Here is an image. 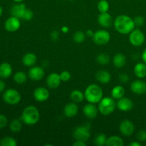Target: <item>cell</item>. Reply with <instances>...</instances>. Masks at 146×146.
<instances>
[{
	"label": "cell",
	"instance_id": "obj_1",
	"mask_svg": "<svg viewBox=\"0 0 146 146\" xmlns=\"http://www.w3.org/2000/svg\"><path fill=\"white\" fill-rule=\"evenodd\" d=\"M113 24L115 30L122 34H130L135 27L133 19L124 14L118 16L114 20Z\"/></svg>",
	"mask_w": 146,
	"mask_h": 146
},
{
	"label": "cell",
	"instance_id": "obj_2",
	"mask_svg": "<svg viewBox=\"0 0 146 146\" xmlns=\"http://www.w3.org/2000/svg\"><path fill=\"white\" fill-rule=\"evenodd\" d=\"M40 118V113L37 108L34 106H28L23 111L21 120L26 125H33L38 123Z\"/></svg>",
	"mask_w": 146,
	"mask_h": 146
},
{
	"label": "cell",
	"instance_id": "obj_3",
	"mask_svg": "<svg viewBox=\"0 0 146 146\" xmlns=\"http://www.w3.org/2000/svg\"><path fill=\"white\" fill-rule=\"evenodd\" d=\"M85 98L88 103L98 104L103 98L104 93L101 87L97 84H90L86 88L84 93Z\"/></svg>",
	"mask_w": 146,
	"mask_h": 146
},
{
	"label": "cell",
	"instance_id": "obj_4",
	"mask_svg": "<svg viewBox=\"0 0 146 146\" xmlns=\"http://www.w3.org/2000/svg\"><path fill=\"white\" fill-rule=\"evenodd\" d=\"M116 108V103L113 98L105 97L98 102V111L104 115H108L113 113Z\"/></svg>",
	"mask_w": 146,
	"mask_h": 146
},
{
	"label": "cell",
	"instance_id": "obj_5",
	"mask_svg": "<svg viewBox=\"0 0 146 146\" xmlns=\"http://www.w3.org/2000/svg\"><path fill=\"white\" fill-rule=\"evenodd\" d=\"M3 100L9 105H16L21 101V95L19 92L14 88H9L6 90L2 96Z\"/></svg>",
	"mask_w": 146,
	"mask_h": 146
},
{
	"label": "cell",
	"instance_id": "obj_6",
	"mask_svg": "<svg viewBox=\"0 0 146 146\" xmlns=\"http://www.w3.org/2000/svg\"><path fill=\"white\" fill-rule=\"evenodd\" d=\"M92 38L93 41L96 44L102 46L106 45L109 42L110 39H111V35L106 30L99 29L94 32Z\"/></svg>",
	"mask_w": 146,
	"mask_h": 146
},
{
	"label": "cell",
	"instance_id": "obj_7",
	"mask_svg": "<svg viewBox=\"0 0 146 146\" xmlns=\"http://www.w3.org/2000/svg\"><path fill=\"white\" fill-rule=\"evenodd\" d=\"M73 136L76 141L86 142L91 136V131L89 127L87 125H81L75 128L73 133Z\"/></svg>",
	"mask_w": 146,
	"mask_h": 146
},
{
	"label": "cell",
	"instance_id": "obj_8",
	"mask_svg": "<svg viewBox=\"0 0 146 146\" xmlns=\"http://www.w3.org/2000/svg\"><path fill=\"white\" fill-rule=\"evenodd\" d=\"M145 39V35L140 29H134L129 34V41L134 46H142Z\"/></svg>",
	"mask_w": 146,
	"mask_h": 146
},
{
	"label": "cell",
	"instance_id": "obj_9",
	"mask_svg": "<svg viewBox=\"0 0 146 146\" xmlns=\"http://www.w3.org/2000/svg\"><path fill=\"white\" fill-rule=\"evenodd\" d=\"M119 130L121 134L124 136L129 137L133 134L135 131V125L132 121L129 120H124L120 123Z\"/></svg>",
	"mask_w": 146,
	"mask_h": 146
},
{
	"label": "cell",
	"instance_id": "obj_10",
	"mask_svg": "<svg viewBox=\"0 0 146 146\" xmlns=\"http://www.w3.org/2000/svg\"><path fill=\"white\" fill-rule=\"evenodd\" d=\"M21 27V21L19 18L14 16H11L9 18L6 20L4 23V27L7 31L9 32H14L17 31Z\"/></svg>",
	"mask_w": 146,
	"mask_h": 146
},
{
	"label": "cell",
	"instance_id": "obj_11",
	"mask_svg": "<svg viewBox=\"0 0 146 146\" xmlns=\"http://www.w3.org/2000/svg\"><path fill=\"white\" fill-rule=\"evenodd\" d=\"M33 96L36 101L38 102H44L47 101L50 96V93L48 89L44 87H38L34 90Z\"/></svg>",
	"mask_w": 146,
	"mask_h": 146
},
{
	"label": "cell",
	"instance_id": "obj_12",
	"mask_svg": "<svg viewBox=\"0 0 146 146\" xmlns=\"http://www.w3.org/2000/svg\"><path fill=\"white\" fill-rule=\"evenodd\" d=\"M98 108L95 105V104H86L85 106L83 108V113L85 115L86 118H88V119H94L95 118H96V116L98 115Z\"/></svg>",
	"mask_w": 146,
	"mask_h": 146
},
{
	"label": "cell",
	"instance_id": "obj_13",
	"mask_svg": "<svg viewBox=\"0 0 146 146\" xmlns=\"http://www.w3.org/2000/svg\"><path fill=\"white\" fill-rule=\"evenodd\" d=\"M131 89L137 95H143L146 93V82L142 80H135L131 84Z\"/></svg>",
	"mask_w": 146,
	"mask_h": 146
},
{
	"label": "cell",
	"instance_id": "obj_14",
	"mask_svg": "<svg viewBox=\"0 0 146 146\" xmlns=\"http://www.w3.org/2000/svg\"><path fill=\"white\" fill-rule=\"evenodd\" d=\"M116 107L120 111L127 112L132 109L133 107V103L129 98L123 96L118 100L116 103Z\"/></svg>",
	"mask_w": 146,
	"mask_h": 146
},
{
	"label": "cell",
	"instance_id": "obj_15",
	"mask_svg": "<svg viewBox=\"0 0 146 146\" xmlns=\"http://www.w3.org/2000/svg\"><path fill=\"white\" fill-rule=\"evenodd\" d=\"M29 77L33 81H40L44 76V68L39 66H32L29 71Z\"/></svg>",
	"mask_w": 146,
	"mask_h": 146
},
{
	"label": "cell",
	"instance_id": "obj_16",
	"mask_svg": "<svg viewBox=\"0 0 146 146\" xmlns=\"http://www.w3.org/2000/svg\"><path fill=\"white\" fill-rule=\"evenodd\" d=\"M61 79L60 78L59 74H56V73H51L46 78L47 86L52 89L58 88L61 84Z\"/></svg>",
	"mask_w": 146,
	"mask_h": 146
},
{
	"label": "cell",
	"instance_id": "obj_17",
	"mask_svg": "<svg viewBox=\"0 0 146 146\" xmlns=\"http://www.w3.org/2000/svg\"><path fill=\"white\" fill-rule=\"evenodd\" d=\"M98 21L101 27L104 28H108L111 27L113 24V19L111 14H108V12L101 13L98 16Z\"/></svg>",
	"mask_w": 146,
	"mask_h": 146
},
{
	"label": "cell",
	"instance_id": "obj_18",
	"mask_svg": "<svg viewBox=\"0 0 146 146\" xmlns=\"http://www.w3.org/2000/svg\"><path fill=\"white\" fill-rule=\"evenodd\" d=\"M78 111V107L77 106L76 103L73 102L69 103V104H66V106L64 107V115L67 118H73L75 116Z\"/></svg>",
	"mask_w": 146,
	"mask_h": 146
},
{
	"label": "cell",
	"instance_id": "obj_19",
	"mask_svg": "<svg viewBox=\"0 0 146 146\" xmlns=\"http://www.w3.org/2000/svg\"><path fill=\"white\" fill-rule=\"evenodd\" d=\"M12 72V67L9 63L4 62L0 64V78L3 79L9 78Z\"/></svg>",
	"mask_w": 146,
	"mask_h": 146
},
{
	"label": "cell",
	"instance_id": "obj_20",
	"mask_svg": "<svg viewBox=\"0 0 146 146\" xmlns=\"http://www.w3.org/2000/svg\"><path fill=\"white\" fill-rule=\"evenodd\" d=\"M96 78L101 84H106L109 83L111 80V75L108 71L101 70L98 71L96 74Z\"/></svg>",
	"mask_w": 146,
	"mask_h": 146
},
{
	"label": "cell",
	"instance_id": "obj_21",
	"mask_svg": "<svg viewBox=\"0 0 146 146\" xmlns=\"http://www.w3.org/2000/svg\"><path fill=\"white\" fill-rule=\"evenodd\" d=\"M26 9H27V7H26L25 4H23V3H20V4H17L13 6L11 8L10 11H11V14L12 16L17 17L19 19H22Z\"/></svg>",
	"mask_w": 146,
	"mask_h": 146
},
{
	"label": "cell",
	"instance_id": "obj_22",
	"mask_svg": "<svg viewBox=\"0 0 146 146\" xmlns=\"http://www.w3.org/2000/svg\"><path fill=\"white\" fill-rule=\"evenodd\" d=\"M37 61V57L33 53H27L23 56L22 63L25 66L32 67Z\"/></svg>",
	"mask_w": 146,
	"mask_h": 146
},
{
	"label": "cell",
	"instance_id": "obj_23",
	"mask_svg": "<svg viewBox=\"0 0 146 146\" xmlns=\"http://www.w3.org/2000/svg\"><path fill=\"white\" fill-rule=\"evenodd\" d=\"M134 74L136 77L143 78L146 77V64L145 63H138L134 66Z\"/></svg>",
	"mask_w": 146,
	"mask_h": 146
},
{
	"label": "cell",
	"instance_id": "obj_24",
	"mask_svg": "<svg viewBox=\"0 0 146 146\" xmlns=\"http://www.w3.org/2000/svg\"><path fill=\"white\" fill-rule=\"evenodd\" d=\"M113 62L114 66L116 68H123L124 66L126 64V57L124 54L118 53V54H115L113 59Z\"/></svg>",
	"mask_w": 146,
	"mask_h": 146
},
{
	"label": "cell",
	"instance_id": "obj_25",
	"mask_svg": "<svg viewBox=\"0 0 146 146\" xmlns=\"http://www.w3.org/2000/svg\"><path fill=\"white\" fill-rule=\"evenodd\" d=\"M125 94V90L122 86H116L113 87L111 91V96L114 99H120L124 96Z\"/></svg>",
	"mask_w": 146,
	"mask_h": 146
},
{
	"label": "cell",
	"instance_id": "obj_26",
	"mask_svg": "<svg viewBox=\"0 0 146 146\" xmlns=\"http://www.w3.org/2000/svg\"><path fill=\"white\" fill-rule=\"evenodd\" d=\"M123 140L121 137L117 135H113L107 138L106 144V145L108 146H123Z\"/></svg>",
	"mask_w": 146,
	"mask_h": 146
},
{
	"label": "cell",
	"instance_id": "obj_27",
	"mask_svg": "<svg viewBox=\"0 0 146 146\" xmlns=\"http://www.w3.org/2000/svg\"><path fill=\"white\" fill-rule=\"evenodd\" d=\"M85 98L84 94H83L79 90H74L71 93V99L73 102L75 103H81Z\"/></svg>",
	"mask_w": 146,
	"mask_h": 146
},
{
	"label": "cell",
	"instance_id": "obj_28",
	"mask_svg": "<svg viewBox=\"0 0 146 146\" xmlns=\"http://www.w3.org/2000/svg\"><path fill=\"white\" fill-rule=\"evenodd\" d=\"M27 76L23 71H17L14 75V81L18 84H23L27 81Z\"/></svg>",
	"mask_w": 146,
	"mask_h": 146
},
{
	"label": "cell",
	"instance_id": "obj_29",
	"mask_svg": "<svg viewBox=\"0 0 146 146\" xmlns=\"http://www.w3.org/2000/svg\"><path fill=\"white\" fill-rule=\"evenodd\" d=\"M10 131L14 133H18L22 129V123L18 119H14L9 123Z\"/></svg>",
	"mask_w": 146,
	"mask_h": 146
},
{
	"label": "cell",
	"instance_id": "obj_30",
	"mask_svg": "<svg viewBox=\"0 0 146 146\" xmlns=\"http://www.w3.org/2000/svg\"><path fill=\"white\" fill-rule=\"evenodd\" d=\"M17 144V141L12 137H4L0 141V145L1 146H16Z\"/></svg>",
	"mask_w": 146,
	"mask_h": 146
},
{
	"label": "cell",
	"instance_id": "obj_31",
	"mask_svg": "<svg viewBox=\"0 0 146 146\" xmlns=\"http://www.w3.org/2000/svg\"><path fill=\"white\" fill-rule=\"evenodd\" d=\"M96 61L101 65H106L110 62L111 58H110V56L108 54L102 53V54H100L97 56Z\"/></svg>",
	"mask_w": 146,
	"mask_h": 146
},
{
	"label": "cell",
	"instance_id": "obj_32",
	"mask_svg": "<svg viewBox=\"0 0 146 146\" xmlns=\"http://www.w3.org/2000/svg\"><path fill=\"white\" fill-rule=\"evenodd\" d=\"M107 141V137L105 134L100 133L96 136L94 139V144L98 146L106 145Z\"/></svg>",
	"mask_w": 146,
	"mask_h": 146
},
{
	"label": "cell",
	"instance_id": "obj_33",
	"mask_svg": "<svg viewBox=\"0 0 146 146\" xmlns=\"http://www.w3.org/2000/svg\"><path fill=\"white\" fill-rule=\"evenodd\" d=\"M86 35L85 33L82 31H76L75 34L73 36V39L75 41L76 43H78V44H81V43L84 42L86 39Z\"/></svg>",
	"mask_w": 146,
	"mask_h": 146
},
{
	"label": "cell",
	"instance_id": "obj_34",
	"mask_svg": "<svg viewBox=\"0 0 146 146\" xmlns=\"http://www.w3.org/2000/svg\"><path fill=\"white\" fill-rule=\"evenodd\" d=\"M97 7H98V9L100 13L108 12V9H109V3L106 0H100L98 1Z\"/></svg>",
	"mask_w": 146,
	"mask_h": 146
},
{
	"label": "cell",
	"instance_id": "obj_35",
	"mask_svg": "<svg viewBox=\"0 0 146 146\" xmlns=\"http://www.w3.org/2000/svg\"><path fill=\"white\" fill-rule=\"evenodd\" d=\"M34 17V13L29 9H26L24 13V15H23L22 19L26 21H30V20L32 19V18Z\"/></svg>",
	"mask_w": 146,
	"mask_h": 146
},
{
	"label": "cell",
	"instance_id": "obj_36",
	"mask_svg": "<svg viewBox=\"0 0 146 146\" xmlns=\"http://www.w3.org/2000/svg\"><path fill=\"white\" fill-rule=\"evenodd\" d=\"M60 78H61V81H64V82H66L68 81L71 78V75L70 74L69 71H63L62 72H61V74H59Z\"/></svg>",
	"mask_w": 146,
	"mask_h": 146
},
{
	"label": "cell",
	"instance_id": "obj_37",
	"mask_svg": "<svg viewBox=\"0 0 146 146\" xmlns=\"http://www.w3.org/2000/svg\"><path fill=\"white\" fill-rule=\"evenodd\" d=\"M136 138L140 142L146 141V131L144 130H140L136 134Z\"/></svg>",
	"mask_w": 146,
	"mask_h": 146
},
{
	"label": "cell",
	"instance_id": "obj_38",
	"mask_svg": "<svg viewBox=\"0 0 146 146\" xmlns=\"http://www.w3.org/2000/svg\"><path fill=\"white\" fill-rule=\"evenodd\" d=\"M135 25L137 27H142L145 23V19L142 17V16H137L134 18L133 19Z\"/></svg>",
	"mask_w": 146,
	"mask_h": 146
},
{
	"label": "cell",
	"instance_id": "obj_39",
	"mask_svg": "<svg viewBox=\"0 0 146 146\" xmlns=\"http://www.w3.org/2000/svg\"><path fill=\"white\" fill-rule=\"evenodd\" d=\"M8 124V119L4 115L0 114V129L5 128Z\"/></svg>",
	"mask_w": 146,
	"mask_h": 146
},
{
	"label": "cell",
	"instance_id": "obj_40",
	"mask_svg": "<svg viewBox=\"0 0 146 146\" xmlns=\"http://www.w3.org/2000/svg\"><path fill=\"white\" fill-rule=\"evenodd\" d=\"M129 76L126 74H121L119 76V80L123 83H127L129 81Z\"/></svg>",
	"mask_w": 146,
	"mask_h": 146
},
{
	"label": "cell",
	"instance_id": "obj_41",
	"mask_svg": "<svg viewBox=\"0 0 146 146\" xmlns=\"http://www.w3.org/2000/svg\"><path fill=\"white\" fill-rule=\"evenodd\" d=\"M58 36H59V34L57 31H54L51 32V39H53L54 41H56L58 38Z\"/></svg>",
	"mask_w": 146,
	"mask_h": 146
},
{
	"label": "cell",
	"instance_id": "obj_42",
	"mask_svg": "<svg viewBox=\"0 0 146 146\" xmlns=\"http://www.w3.org/2000/svg\"><path fill=\"white\" fill-rule=\"evenodd\" d=\"M73 145H74V146H86V142H84V141H76L75 143H73Z\"/></svg>",
	"mask_w": 146,
	"mask_h": 146
},
{
	"label": "cell",
	"instance_id": "obj_43",
	"mask_svg": "<svg viewBox=\"0 0 146 146\" xmlns=\"http://www.w3.org/2000/svg\"><path fill=\"white\" fill-rule=\"evenodd\" d=\"M5 83L2 80H0V92H3L5 89Z\"/></svg>",
	"mask_w": 146,
	"mask_h": 146
},
{
	"label": "cell",
	"instance_id": "obj_44",
	"mask_svg": "<svg viewBox=\"0 0 146 146\" xmlns=\"http://www.w3.org/2000/svg\"><path fill=\"white\" fill-rule=\"evenodd\" d=\"M85 34H86V35L87 36H93L94 32H93L92 30L88 29V30H86V31L85 32Z\"/></svg>",
	"mask_w": 146,
	"mask_h": 146
},
{
	"label": "cell",
	"instance_id": "obj_45",
	"mask_svg": "<svg viewBox=\"0 0 146 146\" xmlns=\"http://www.w3.org/2000/svg\"><path fill=\"white\" fill-rule=\"evenodd\" d=\"M142 59L143 61V62L146 64V48L144 50L142 54Z\"/></svg>",
	"mask_w": 146,
	"mask_h": 146
},
{
	"label": "cell",
	"instance_id": "obj_46",
	"mask_svg": "<svg viewBox=\"0 0 146 146\" xmlns=\"http://www.w3.org/2000/svg\"><path fill=\"white\" fill-rule=\"evenodd\" d=\"M129 145L130 146H141V143L136 142V141H134V142L131 143L129 144Z\"/></svg>",
	"mask_w": 146,
	"mask_h": 146
},
{
	"label": "cell",
	"instance_id": "obj_47",
	"mask_svg": "<svg viewBox=\"0 0 146 146\" xmlns=\"http://www.w3.org/2000/svg\"><path fill=\"white\" fill-rule=\"evenodd\" d=\"M61 31H62V32L65 33L66 34V33H67L68 31H69V29H68L67 27H66V26H64V27H63L62 28H61Z\"/></svg>",
	"mask_w": 146,
	"mask_h": 146
},
{
	"label": "cell",
	"instance_id": "obj_48",
	"mask_svg": "<svg viewBox=\"0 0 146 146\" xmlns=\"http://www.w3.org/2000/svg\"><path fill=\"white\" fill-rule=\"evenodd\" d=\"M2 13H3V9H2V7L0 6V17H1V15H2Z\"/></svg>",
	"mask_w": 146,
	"mask_h": 146
},
{
	"label": "cell",
	"instance_id": "obj_49",
	"mask_svg": "<svg viewBox=\"0 0 146 146\" xmlns=\"http://www.w3.org/2000/svg\"><path fill=\"white\" fill-rule=\"evenodd\" d=\"M13 1H15V2H17V3H21V2H22L24 0H13Z\"/></svg>",
	"mask_w": 146,
	"mask_h": 146
},
{
	"label": "cell",
	"instance_id": "obj_50",
	"mask_svg": "<svg viewBox=\"0 0 146 146\" xmlns=\"http://www.w3.org/2000/svg\"><path fill=\"white\" fill-rule=\"evenodd\" d=\"M71 1H74V0H71Z\"/></svg>",
	"mask_w": 146,
	"mask_h": 146
}]
</instances>
